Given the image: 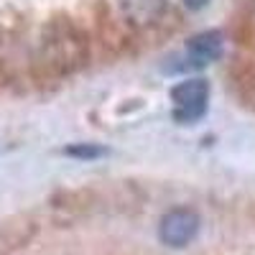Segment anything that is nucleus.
I'll list each match as a JSON object with an SVG mask.
<instances>
[{"label": "nucleus", "instance_id": "f257e3e1", "mask_svg": "<svg viewBox=\"0 0 255 255\" xmlns=\"http://www.w3.org/2000/svg\"><path fill=\"white\" fill-rule=\"evenodd\" d=\"M90 56L87 36H84L74 20L61 18L46 28L44 38L36 51V67L44 77H64L77 72Z\"/></svg>", "mask_w": 255, "mask_h": 255}, {"label": "nucleus", "instance_id": "f03ea898", "mask_svg": "<svg viewBox=\"0 0 255 255\" xmlns=\"http://www.w3.org/2000/svg\"><path fill=\"white\" fill-rule=\"evenodd\" d=\"M207 100H209V82L197 77V79H186L179 82L176 87H171V102H174V120L179 123H197L204 110H207Z\"/></svg>", "mask_w": 255, "mask_h": 255}, {"label": "nucleus", "instance_id": "7ed1b4c3", "mask_svg": "<svg viewBox=\"0 0 255 255\" xmlns=\"http://www.w3.org/2000/svg\"><path fill=\"white\" fill-rule=\"evenodd\" d=\"M199 225H202V220H199V215L194 209L176 207V209H171V212L163 215L161 227H158V238L168 248H184V245H189L191 240L197 238Z\"/></svg>", "mask_w": 255, "mask_h": 255}, {"label": "nucleus", "instance_id": "20e7f679", "mask_svg": "<svg viewBox=\"0 0 255 255\" xmlns=\"http://www.w3.org/2000/svg\"><path fill=\"white\" fill-rule=\"evenodd\" d=\"M225 49V38L220 31H202L189 38L186 44V59L191 67H207V64L217 61Z\"/></svg>", "mask_w": 255, "mask_h": 255}, {"label": "nucleus", "instance_id": "39448f33", "mask_svg": "<svg viewBox=\"0 0 255 255\" xmlns=\"http://www.w3.org/2000/svg\"><path fill=\"white\" fill-rule=\"evenodd\" d=\"M36 232V225L28 217H10L0 222V255H13L20 250Z\"/></svg>", "mask_w": 255, "mask_h": 255}, {"label": "nucleus", "instance_id": "423d86ee", "mask_svg": "<svg viewBox=\"0 0 255 255\" xmlns=\"http://www.w3.org/2000/svg\"><path fill=\"white\" fill-rule=\"evenodd\" d=\"M118 5L130 26H151L163 15L166 0H118Z\"/></svg>", "mask_w": 255, "mask_h": 255}, {"label": "nucleus", "instance_id": "0eeeda50", "mask_svg": "<svg viewBox=\"0 0 255 255\" xmlns=\"http://www.w3.org/2000/svg\"><path fill=\"white\" fill-rule=\"evenodd\" d=\"M67 156L90 161V158H100V156H105V148H100V145H90V143H77V145H69V148H67Z\"/></svg>", "mask_w": 255, "mask_h": 255}, {"label": "nucleus", "instance_id": "6e6552de", "mask_svg": "<svg viewBox=\"0 0 255 255\" xmlns=\"http://www.w3.org/2000/svg\"><path fill=\"white\" fill-rule=\"evenodd\" d=\"M181 3H184L189 10H202V8L209 3V0H181Z\"/></svg>", "mask_w": 255, "mask_h": 255}]
</instances>
